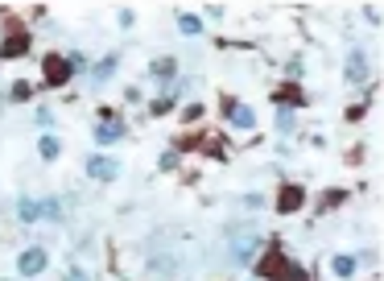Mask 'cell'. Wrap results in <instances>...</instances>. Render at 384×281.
<instances>
[{
    "label": "cell",
    "mask_w": 384,
    "mask_h": 281,
    "mask_svg": "<svg viewBox=\"0 0 384 281\" xmlns=\"http://www.w3.org/2000/svg\"><path fill=\"white\" fill-rule=\"evenodd\" d=\"M87 174L99 178V182H112V178L120 174V161H116V157H91V161H87Z\"/></svg>",
    "instance_id": "6da1fadb"
},
{
    "label": "cell",
    "mask_w": 384,
    "mask_h": 281,
    "mask_svg": "<svg viewBox=\"0 0 384 281\" xmlns=\"http://www.w3.org/2000/svg\"><path fill=\"white\" fill-rule=\"evenodd\" d=\"M253 248H256L253 232H236V240H232V261H236V265H248V261H253Z\"/></svg>",
    "instance_id": "7a4b0ae2"
},
{
    "label": "cell",
    "mask_w": 384,
    "mask_h": 281,
    "mask_svg": "<svg viewBox=\"0 0 384 281\" xmlns=\"http://www.w3.org/2000/svg\"><path fill=\"white\" fill-rule=\"evenodd\" d=\"M17 269H21L25 278H38V273L45 269V252H42V248H29V252L17 261Z\"/></svg>",
    "instance_id": "3957f363"
},
{
    "label": "cell",
    "mask_w": 384,
    "mask_h": 281,
    "mask_svg": "<svg viewBox=\"0 0 384 281\" xmlns=\"http://www.w3.org/2000/svg\"><path fill=\"white\" fill-rule=\"evenodd\" d=\"M347 79H351V83H364V79H368V58H364V50H351V58H347Z\"/></svg>",
    "instance_id": "277c9868"
},
{
    "label": "cell",
    "mask_w": 384,
    "mask_h": 281,
    "mask_svg": "<svg viewBox=\"0 0 384 281\" xmlns=\"http://www.w3.org/2000/svg\"><path fill=\"white\" fill-rule=\"evenodd\" d=\"M66 79H71V62L50 58V62H45V83H66Z\"/></svg>",
    "instance_id": "5b68a950"
},
{
    "label": "cell",
    "mask_w": 384,
    "mask_h": 281,
    "mask_svg": "<svg viewBox=\"0 0 384 281\" xmlns=\"http://www.w3.org/2000/svg\"><path fill=\"white\" fill-rule=\"evenodd\" d=\"M227 116H232L236 129H253V108H244V103H227Z\"/></svg>",
    "instance_id": "8992f818"
},
{
    "label": "cell",
    "mask_w": 384,
    "mask_h": 281,
    "mask_svg": "<svg viewBox=\"0 0 384 281\" xmlns=\"http://www.w3.org/2000/svg\"><path fill=\"white\" fill-rule=\"evenodd\" d=\"M125 137V124H99V129H95V140H104V145H108V140H120Z\"/></svg>",
    "instance_id": "52a82bcc"
},
{
    "label": "cell",
    "mask_w": 384,
    "mask_h": 281,
    "mask_svg": "<svg viewBox=\"0 0 384 281\" xmlns=\"http://www.w3.org/2000/svg\"><path fill=\"white\" fill-rule=\"evenodd\" d=\"M25 46H29V38H25V34H17V38H8V42H4L0 54H4V58H13V54H21Z\"/></svg>",
    "instance_id": "ba28073f"
},
{
    "label": "cell",
    "mask_w": 384,
    "mask_h": 281,
    "mask_svg": "<svg viewBox=\"0 0 384 281\" xmlns=\"http://www.w3.org/2000/svg\"><path fill=\"white\" fill-rule=\"evenodd\" d=\"M298 207H301V190L290 187L285 194H281V211H298Z\"/></svg>",
    "instance_id": "9c48e42d"
},
{
    "label": "cell",
    "mask_w": 384,
    "mask_h": 281,
    "mask_svg": "<svg viewBox=\"0 0 384 281\" xmlns=\"http://www.w3.org/2000/svg\"><path fill=\"white\" fill-rule=\"evenodd\" d=\"M178 25H182V34H190V38L203 29V21H199V17H190V13H186V17H178Z\"/></svg>",
    "instance_id": "30bf717a"
},
{
    "label": "cell",
    "mask_w": 384,
    "mask_h": 281,
    "mask_svg": "<svg viewBox=\"0 0 384 281\" xmlns=\"http://www.w3.org/2000/svg\"><path fill=\"white\" fill-rule=\"evenodd\" d=\"M21 219H25V224L38 219V203H34V199H21Z\"/></svg>",
    "instance_id": "8fae6325"
},
{
    "label": "cell",
    "mask_w": 384,
    "mask_h": 281,
    "mask_svg": "<svg viewBox=\"0 0 384 281\" xmlns=\"http://www.w3.org/2000/svg\"><path fill=\"white\" fill-rule=\"evenodd\" d=\"M335 273H339V278L355 273V257H339V261H335Z\"/></svg>",
    "instance_id": "7c38bea8"
},
{
    "label": "cell",
    "mask_w": 384,
    "mask_h": 281,
    "mask_svg": "<svg viewBox=\"0 0 384 281\" xmlns=\"http://www.w3.org/2000/svg\"><path fill=\"white\" fill-rule=\"evenodd\" d=\"M38 149H42V157H58V149H62V145H58L54 137H42V145H38Z\"/></svg>",
    "instance_id": "4fadbf2b"
},
{
    "label": "cell",
    "mask_w": 384,
    "mask_h": 281,
    "mask_svg": "<svg viewBox=\"0 0 384 281\" xmlns=\"http://www.w3.org/2000/svg\"><path fill=\"white\" fill-rule=\"evenodd\" d=\"M277 124H281V129H294V112H290V108H277Z\"/></svg>",
    "instance_id": "5bb4252c"
},
{
    "label": "cell",
    "mask_w": 384,
    "mask_h": 281,
    "mask_svg": "<svg viewBox=\"0 0 384 281\" xmlns=\"http://www.w3.org/2000/svg\"><path fill=\"white\" fill-rule=\"evenodd\" d=\"M112 71H116V58H108V62H104V66H99V71H95V79H108V75H112Z\"/></svg>",
    "instance_id": "9a60e30c"
},
{
    "label": "cell",
    "mask_w": 384,
    "mask_h": 281,
    "mask_svg": "<svg viewBox=\"0 0 384 281\" xmlns=\"http://www.w3.org/2000/svg\"><path fill=\"white\" fill-rule=\"evenodd\" d=\"M13 99H29V83H17L13 87Z\"/></svg>",
    "instance_id": "2e32d148"
},
{
    "label": "cell",
    "mask_w": 384,
    "mask_h": 281,
    "mask_svg": "<svg viewBox=\"0 0 384 281\" xmlns=\"http://www.w3.org/2000/svg\"><path fill=\"white\" fill-rule=\"evenodd\" d=\"M66 281H87V278L79 273V269H71V273H66Z\"/></svg>",
    "instance_id": "e0dca14e"
}]
</instances>
